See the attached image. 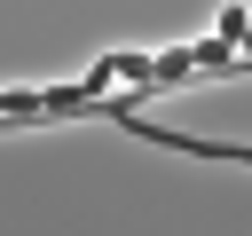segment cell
Instances as JSON below:
<instances>
[{"label": "cell", "instance_id": "1", "mask_svg": "<svg viewBox=\"0 0 252 236\" xmlns=\"http://www.w3.org/2000/svg\"><path fill=\"white\" fill-rule=\"evenodd\" d=\"M244 31H252V8H220V47H236Z\"/></svg>", "mask_w": 252, "mask_h": 236}]
</instances>
